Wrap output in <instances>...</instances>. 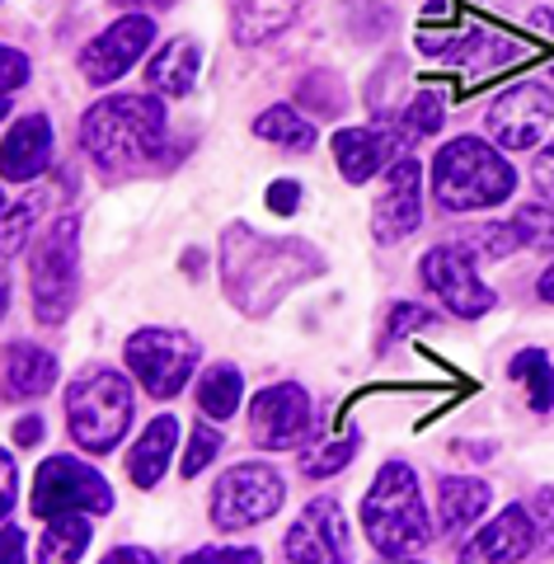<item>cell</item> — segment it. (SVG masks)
Instances as JSON below:
<instances>
[{"label": "cell", "instance_id": "6da1fadb", "mask_svg": "<svg viewBox=\"0 0 554 564\" xmlns=\"http://www.w3.org/2000/svg\"><path fill=\"white\" fill-rule=\"evenodd\" d=\"M325 263L306 240H263L249 226H230L226 231V292L245 315H263L268 306H278L282 292H292L301 278L319 273Z\"/></svg>", "mask_w": 554, "mask_h": 564}, {"label": "cell", "instance_id": "7a4b0ae2", "mask_svg": "<svg viewBox=\"0 0 554 564\" xmlns=\"http://www.w3.org/2000/svg\"><path fill=\"white\" fill-rule=\"evenodd\" d=\"M165 104L155 95H109L80 122V147L99 170H141L165 147Z\"/></svg>", "mask_w": 554, "mask_h": 564}, {"label": "cell", "instance_id": "3957f363", "mask_svg": "<svg viewBox=\"0 0 554 564\" xmlns=\"http://www.w3.org/2000/svg\"><path fill=\"white\" fill-rule=\"evenodd\" d=\"M517 188V170L498 155L489 141L456 137L446 141L433 161V198L446 212H479L508 203Z\"/></svg>", "mask_w": 554, "mask_h": 564}, {"label": "cell", "instance_id": "277c9868", "mask_svg": "<svg viewBox=\"0 0 554 564\" xmlns=\"http://www.w3.org/2000/svg\"><path fill=\"white\" fill-rule=\"evenodd\" d=\"M362 527L371 545L381 555H409L427 545L433 536V522H427V508H423V489H419V475L409 470L404 462H385L377 485L367 489L362 499Z\"/></svg>", "mask_w": 554, "mask_h": 564}, {"label": "cell", "instance_id": "5b68a950", "mask_svg": "<svg viewBox=\"0 0 554 564\" xmlns=\"http://www.w3.org/2000/svg\"><path fill=\"white\" fill-rule=\"evenodd\" d=\"M132 386L113 367H89L66 386V423L85 452H113L132 423Z\"/></svg>", "mask_w": 554, "mask_h": 564}, {"label": "cell", "instance_id": "8992f818", "mask_svg": "<svg viewBox=\"0 0 554 564\" xmlns=\"http://www.w3.org/2000/svg\"><path fill=\"white\" fill-rule=\"evenodd\" d=\"M80 221L62 217L52 231L39 240V250L29 259V278H33V311L43 325H62L70 306L80 296Z\"/></svg>", "mask_w": 554, "mask_h": 564}, {"label": "cell", "instance_id": "52a82bcc", "mask_svg": "<svg viewBox=\"0 0 554 564\" xmlns=\"http://www.w3.org/2000/svg\"><path fill=\"white\" fill-rule=\"evenodd\" d=\"M122 352H128L132 377L146 386V395H155V400H174L188 386L193 367H198V358H203V348H198L193 334H184V329H155V325L137 329Z\"/></svg>", "mask_w": 554, "mask_h": 564}, {"label": "cell", "instance_id": "ba28073f", "mask_svg": "<svg viewBox=\"0 0 554 564\" xmlns=\"http://www.w3.org/2000/svg\"><path fill=\"white\" fill-rule=\"evenodd\" d=\"M282 475L273 466H259V462H245V466H230L217 489H211V522L221 532H245V527H259L268 522L282 508Z\"/></svg>", "mask_w": 554, "mask_h": 564}, {"label": "cell", "instance_id": "9c48e42d", "mask_svg": "<svg viewBox=\"0 0 554 564\" xmlns=\"http://www.w3.org/2000/svg\"><path fill=\"white\" fill-rule=\"evenodd\" d=\"M249 437L263 452H292L301 443L319 437V410L301 386L282 381V386H263L249 404Z\"/></svg>", "mask_w": 554, "mask_h": 564}, {"label": "cell", "instance_id": "30bf717a", "mask_svg": "<svg viewBox=\"0 0 554 564\" xmlns=\"http://www.w3.org/2000/svg\"><path fill=\"white\" fill-rule=\"evenodd\" d=\"M113 489L99 470H89L76 456H47L33 475V513L66 518V513H109Z\"/></svg>", "mask_w": 554, "mask_h": 564}, {"label": "cell", "instance_id": "8fae6325", "mask_svg": "<svg viewBox=\"0 0 554 564\" xmlns=\"http://www.w3.org/2000/svg\"><path fill=\"white\" fill-rule=\"evenodd\" d=\"M423 282L442 296V306L460 315V321H475V315H485L498 306L493 288H485L475 273V254L466 245H437V250L423 254Z\"/></svg>", "mask_w": 554, "mask_h": 564}, {"label": "cell", "instance_id": "7c38bea8", "mask_svg": "<svg viewBox=\"0 0 554 564\" xmlns=\"http://www.w3.org/2000/svg\"><path fill=\"white\" fill-rule=\"evenodd\" d=\"M292 564H352V532L338 499H311L287 532Z\"/></svg>", "mask_w": 554, "mask_h": 564}, {"label": "cell", "instance_id": "4fadbf2b", "mask_svg": "<svg viewBox=\"0 0 554 564\" xmlns=\"http://www.w3.org/2000/svg\"><path fill=\"white\" fill-rule=\"evenodd\" d=\"M554 122V95L545 85H512L493 99L489 109V137L503 151H531Z\"/></svg>", "mask_w": 554, "mask_h": 564}, {"label": "cell", "instance_id": "5bb4252c", "mask_svg": "<svg viewBox=\"0 0 554 564\" xmlns=\"http://www.w3.org/2000/svg\"><path fill=\"white\" fill-rule=\"evenodd\" d=\"M419 221H423V165L395 161L385 170V188L377 207H371V236H377V245H395L414 236Z\"/></svg>", "mask_w": 554, "mask_h": 564}, {"label": "cell", "instance_id": "9a60e30c", "mask_svg": "<svg viewBox=\"0 0 554 564\" xmlns=\"http://www.w3.org/2000/svg\"><path fill=\"white\" fill-rule=\"evenodd\" d=\"M151 39H155V20H146V14H128V20H113L95 43L85 47V57H80L85 80H89V85H109V80H118V76H128L141 52L151 47Z\"/></svg>", "mask_w": 554, "mask_h": 564}, {"label": "cell", "instance_id": "2e32d148", "mask_svg": "<svg viewBox=\"0 0 554 564\" xmlns=\"http://www.w3.org/2000/svg\"><path fill=\"white\" fill-rule=\"evenodd\" d=\"M535 536H541V527H535L526 508H503L485 532H475L460 545L456 564H517L535 551Z\"/></svg>", "mask_w": 554, "mask_h": 564}, {"label": "cell", "instance_id": "e0dca14e", "mask_svg": "<svg viewBox=\"0 0 554 564\" xmlns=\"http://www.w3.org/2000/svg\"><path fill=\"white\" fill-rule=\"evenodd\" d=\"M404 132L390 128H344L334 137V155H338V174L348 184H367L377 170H385L400 155Z\"/></svg>", "mask_w": 554, "mask_h": 564}, {"label": "cell", "instance_id": "ac0fdd59", "mask_svg": "<svg viewBox=\"0 0 554 564\" xmlns=\"http://www.w3.org/2000/svg\"><path fill=\"white\" fill-rule=\"evenodd\" d=\"M52 155V122L47 113H29L6 132V180H33L47 170Z\"/></svg>", "mask_w": 554, "mask_h": 564}, {"label": "cell", "instance_id": "d6986e66", "mask_svg": "<svg viewBox=\"0 0 554 564\" xmlns=\"http://www.w3.org/2000/svg\"><path fill=\"white\" fill-rule=\"evenodd\" d=\"M57 381V358L39 344H10L6 348V395L10 400H39Z\"/></svg>", "mask_w": 554, "mask_h": 564}, {"label": "cell", "instance_id": "ffe728a7", "mask_svg": "<svg viewBox=\"0 0 554 564\" xmlns=\"http://www.w3.org/2000/svg\"><path fill=\"white\" fill-rule=\"evenodd\" d=\"M174 443H178V419L160 414L155 423H146V433H141L137 447L128 452V475H132L137 489H155L160 485V475L170 470Z\"/></svg>", "mask_w": 554, "mask_h": 564}, {"label": "cell", "instance_id": "44dd1931", "mask_svg": "<svg viewBox=\"0 0 554 564\" xmlns=\"http://www.w3.org/2000/svg\"><path fill=\"white\" fill-rule=\"evenodd\" d=\"M489 508V485L475 475H446L437 489V522L446 536H460L466 527H475Z\"/></svg>", "mask_w": 554, "mask_h": 564}, {"label": "cell", "instance_id": "7402d4cb", "mask_svg": "<svg viewBox=\"0 0 554 564\" xmlns=\"http://www.w3.org/2000/svg\"><path fill=\"white\" fill-rule=\"evenodd\" d=\"M301 6L306 0H230V33H236V43L254 47L273 39L278 29H287Z\"/></svg>", "mask_w": 554, "mask_h": 564}, {"label": "cell", "instance_id": "603a6c76", "mask_svg": "<svg viewBox=\"0 0 554 564\" xmlns=\"http://www.w3.org/2000/svg\"><path fill=\"white\" fill-rule=\"evenodd\" d=\"M198 70H203V47L193 39H174L160 47V57L146 66V80L160 95H188L193 85H198Z\"/></svg>", "mask_w": 554, "mask_h": 564}, {"label": "cell", "instance_id": "cb8c5ba5", "mask_svg": "<svg viewBox=\"0 0 554 564\" xmlns=\"http://www.w3.org/2000/svg\"><path fill=\"white\" fill-rule=\"evenodd\" d=\"M89 551V522L85 513H66V518H47V532L39 545L43 564H76Z\"/></svg>", "mask_w": 554, "mask_h": 564}, {"label": "cell", "instance_id": "d4e9b609", "mask_svg": "<svg viewBox=\"0 0 554 564\" xmlns=\"http://www.w3.org/2000/svg\"><path fill=\"white\" fill-rule=\"evenodd\" d=\"M240 391H245L240 367H230V362L207 367L203 381H198V410L207 419H230V414L240 410Z\"/></svg>", "mask_w": 554, "mask_h": 564}, {"label": "cell", "instance_id": "484cf974", "mask_svg": "<svg viewBox=\"0 0 554 564\" xmlns=\"http://www.w3.org/2000/svg\"><path fill=\"white\" fill-rule=\"evenodd\" d=\"M254 132L263 141H278V147H287V151H311L315 147V128L296 109H287V104H273L268 113H259Z\"/></svg>", "mask_w": 554, "mask_h": 564}, {"label": "cell", "instance_id": "4316f807", "mask_svg": "<svg viewBox=\"0 0 554 564\" xmlns=\"http://www.w3.org/2000/svg\"><path fill=\"white\" fill-rule=\"evenodd\" d=\"M512 381H526V391H531V404L535 410H550L554 404V367L541 348H526V352H517L512 358Z\"/></svg>", "mask_w": 554, "mask_h": 564}, {"label": "cell", "instance_id": "83f0119b", "mask_svg": "<svg viewBox=\"0 0 554 564\" xmlns=\"http://www.w3.org/2000/svg\"><path fill=\"white\" fill-rule=\"evenodd\" d=\"M512 231L522 245H531V250H554V207H522L512 217Z\"/></svg>", "mask_w": 554, "mask_h": 564}, {"label": "cell", "instance_id": "f1b7e54d", "mask_svg": "<svg viewBox=\"0 0 554 564\" xmlns=\"http://www.w3.org/2000/svg\"><path fill=\"white\" fill-rule=\"evenodd\" d=\"M442 128V95L437 90H423L414 95V104L404 109V122H400V132L409 141H419V137H433Z\"/></svg>", "mask_w": 554, "mask_h": 564}, {"label": "cell", "instance_id": "f546056e", "mask_svg": "<svg viewBox=\"0 0 554 564\" xmlns=\"http://www.w3.org/2000/svg\"><path fill=\"white\" fill-rule=\"evenodd\" d=\"M39 207H43V193H29L24 203L6 207V254H20L24 250V236H29L33 217H39Z\"/></svg>", "mask_w": 554, "mask_h": 564}, {"label": "cell", "instance_id": "4dcf8cb0", "mask_svg": "<svg viewBox=\"0 0 554 564\" xmlns=\"http://www.w3.org/2000/svg\"><path fill=\"white\" fill-rule=\"evenodd\" d=\"M221 452V433L207 429V423H198V433L188 437V452H184V475H198L207 470V462Z\"/></svg>", "mask_w": 554, "mask_h": 564}, {"label": "cell", "instance_id": "1f68e13d", "mask_svg": "<svg viewBox=\"0 0 554 564\" xmlns=\"http://www.w3.org/2000/svg\"><path fill=\"white\" fill-rule=\"evenodd\" d=\"M352 452H357V437H344V443H334L325 452H306V475H334V470H344L352 462Z\"/></svg>", "mask_w": 554, "mask_h": 564}, {"label": "cell", "instance_id": "d6a6232c", "mask_svg": "<svg viewBox=\"0 0 554 564\" xmlns=\"http://www.w3.org/2000/svg\"><path fill=\"white\" fill-rule=\"evenodd\" d=\"M178 564H263V555L254 551V545H207V551H193V555H184Z\"/></svg>", "mask_w": 554, "mask_h": 564}, {"label": "cell", "instance_id": "836d02e7", "mask_svg": "<svg viewBox=\"0 0 554 564\" xmlns=\"http://www.w3.org/2000/svg\"><path fill=\"white\" fill-rule=\"evenodd\" d=\"M24 80H29L24 52L6 47V52H0V90H6V109H10V95H14V90H24Z\"/></svg>", "mask_w": 554, "mask_h": 564}, {"label": "cell", "instance_id": "e575fe53", "mask_svg": "<svg viewBox=\"0 0 554 564\" xmlns=\"http://www.w3.org/2000/svg\"><path fill=\"white\" fill-rule=\"evenodd\" d=\"M531 184H535V193H541L545 203H554V141L550 147L535 155V170H531Z\"/></svg>", "mask_w": 554, "mask_h": 564}, {"label": "cell", "instance_id": "d590c367", "mask_svg": "<svg viewBox=\"0 0 554 564\" xmlns=\"http://www.w3.org/2000/svg\"><path fill=\"white\" fill-rule=\"evenodd\" d=\"M433 315H427L423 306H395V315H390V329H385V339H400V334L409 329H423Z\"/></svg>", "mask_w": 554, "mask_h": 564}, {"label": "cell", "instance_id": "8d00e7d4", "mask_svg": "<svg viewBox=\"0 0 554 564\" xmlns=\"http://www.w3.org/2000/svg\"><path fill=\"white\" fill-rule=\"evenodd\" d=\"M531 518H535V527H541V536H545V541H554V485H545L541 494H535Z\"/></svg>", "mask_w": 554, "mask_h": 564}, {"label": "cell", "instance_id": "74e56055", "mask_svg": "<svg viewBox=\"0 0 554 564\" xmlns=\"http://www.w3.org/2000/svg\"><path fill=\"white\" fill-rule=\"evenodd\" d=\"M296 203H301V184L282 180V184H273V188H268V207H273L278 217H292V212H296Z\"/></svg>", "mask_w": 554, "mask_h": 564}, {"label": "cell", "instance_id": "f35d334b", "mask_svg": "<svg viewBox=\"0 0 554 564\" xmlns=\"http://www.w3.org/2000/svg\"><path fill=\"white\" fill-rule=\"evenodd\" d=\"M0 564H24V532L6 518V536H0Z\"/></svg>", "mask_w": 554, "mask_h": 564}, {"label": "cell", "instance_id": "ab89813d", "mask_svg": "<svg viewBox=\"0 0 554 564\" xmlns=\"http://www.w3.org/2000/svg\"><path fill=\"white\" fill-rule=\"evenodd\" d=\"M99 564H160V555L141 551V545H122V551H113L109 560H99Z\"/></svg>", "mask_w": 554, "mask_h": 564}, {"label": "cell", "instance_id": "60d3db41", "mask_svg": "<svg viewBox=\"0 0 554 564\" xmlns=\"http://www.w3.org/2000/svg\"><path fill=\"white\" fill-rule=\"evenodd\" d=\"M0 470H6V480H0V499H6V518H10V508H14V485H20V480H14V462H10V452L0 456Z\"/></svg>", "mask_w": 554, "mask_h": 564}, {"label": "cell", "instance_id": "b9f144b4", "mask_svg": "<svg viewBox=\"0 0 554 564\" xmlns=\"http://www.w3.org/2000/svg\"><path fill=\"white\" fill-rule=\"evenodd\" d=\"M14 437H20L24 447H29V443H39V437H43V419H24L20 429H14Z\"/></svg>", "mask_w": 554, "mask_h": 564}, {"label": "cell", "instance_id": "7bdbcfd3", "mask_svg": "<svg viewBox=\"0 0 554 564\" xmlns=\"http://www.w3.org/2000/svg\"><path fill=\"white\" fill-rule=\"evenodd\" d=\"M535 292H541V302H550V306H554V263L545 269V278H541V288H535Z\"/></svg>", "mask_w": 554, "mask_h": 564}, {"label": "cell", "instance_id": "ee69618b", "mask_svg": "<svg viewBox=\"0 0 554 564\" xmlns=\"http://www.w3.org/2000/svg\"><path fill=\"white\" fill-rule=\"evenodd\" d=\"M118 6H141V10H170L174 0H118Z\"/></svg>", "mask_w": 554, "mask_h": 564}, {"label": "cell", "instance_id": "f6af8a7d", "mask_svg": "<svg viewBox=\"0 0 554 564\" xmlns=\"http://www.w3.org/2000/svg\"><path fill=\"white\" fill-rule=\"evenodd\" d=\"M385 564H419V560H385Z\"/></svg>", "mask_w": 554, "mask_h": 564}]
</instances>
